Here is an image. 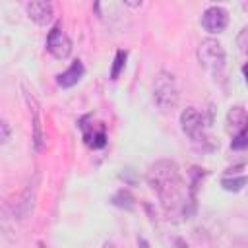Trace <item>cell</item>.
<instances>
[{
    "label": "cell",
    "instance_id": "52a82bcc",
    "mask_svg": "<svg viewBox=\"0 0 248 248\" xmlns=\"http://www.w3.org/2000/svg\"><path fill=\"white\" fill-rule=\"evenodd\" d=\"M79 128H81V136H83L85 145H89L91 149H103L107 145V130H105V126L87 124V116H83L79 120Z\"/></svg>",
    "mask_w": 248,
    "mask_h": 248
},
{
    "label": "cell",
    "instance_id": "ba28073f",
    "mask_svg": "<svg viewBox=\"0 0 248 248\" xmlns=\"http://www.w3.org/2000/svg\"><path fill=\"white\" fill-rule=\"evenodd\" d=\"M25 12L29 16L31 21H35L37 25H46L52 21L54 17V8L50 2H45V0H33V2H27L25 4Z\"/></svg>",
    "mask_w": 248,
    "mask_h": 248
},
{
    "label": "cell",
    "instance_id": "8992f818",
    "mask_svg": "<svg viewBox=\"0 0 248 248\" xmlns=\"http://www.w3.org/2000/svg\"><path fill=\"white\" fill-rule=\"evenodd\" d=\"M202 27L211 33V35H219L227 29L229 25V12L223 8V6H207L202 14V19H200Z\"/></svg>",
    "mask_w": 248,
    "mask_h": 248
},
{
    "label": "cell",
    "instance_id": "8fae6325",
    "mask_svg": "<svg viewBox=\"0 0 248 248\" xmlns=\"http://www.w3.org/2000/svg\"><path fill=\"white\" fill-rule=\"evenodd\" d=\"M25 101L29 105V110H31V116H33V140H35V147L41 149V143H43V132H41V107L37 103V99L25 91Z\"/></svg>",
    "mask_w": 248,
    "mask_h": 248
},
{
    "label": "cell",
    "instance_id": "7a4b0ae2",
    "mask_svg": "<svg viewBox=\"0 0 248 248\" xmlns=\"http://www.w3.org/2000/svg\"><path fill=\"white\" fill-rule=\"evenodd\" d=\"M151 97H153V103L157 105V108L163 110V112H169V110L176 108V105L180 101V89H178L174 74H170L167 70H161L153 78Z\"/></svg>",
    "mask_w": 248,
    "mask_h": 248
},
{
    "label": "cell",
    "instance_id": "e0dca14e",
    "mask_svg": "<svg viewBox=\"0 0 248 248\" xmlns=\"http://www.w3.org/2000/svg\"><path fill=\"white\" fill-rule=\"evenodd\" d=\"M236 45H238V50H240L242 54H246V46H248V29H246V27L240 29V33H238V37H236Z\"/></svg>",
    "mask_w": 248,
    "mask_h": 248
},
{
    "label": "cell",
    "instance_id": "9a60e30c",
    "mask_svg": "<svg viewBox=\"0 0 248 248\" xmlns=\"http://www.w3.org/2000/svg\"><path fill=\"white\" fill-rule=\"evenodd\" d=\"M248 134H246V128L244 130H240V132H236L234 136H232V140H231V149H234V151H244L246 149V145H248Z\"/></svg>",
    "mask_w": 248,
    "mask_h": 248
},
{
    "label": "cell",
    "instance_id": "5b68a950",
    "mask_svg": "<svg viewBox=\"0 0 248 248\" xmlns=\"http://www.w3.org/2000/svg\"><path fill=\"white\" fill-rule=\"evenodd\" d=\"M46 50L56 58V60H66L72 54V39L68 33L62 29L60 23H56L48 33H46Z\"/></svg>",
    "mask_w": 248,
    "mask_h": 248
},
{
    "label": "cell",
    "instance_id": "5bb4252c",
    "mask_svg": "<svg viewBox=\"0 0 248 248\" xmlns=\"http://www.w3.org/2000/svg\"><path fill=\"white\" fill-rule=\"evenodd\" d=\"M112 203L118 205V207H124V209H132L134 207V196L128 192V190H118L114 196H112Z\"/></svg>",
    "mask_w": 248,
    "mask_h": 248
},
{
    "label": "cell",
    "instance_id": "277c9868",
    "mask_svg": "<svg viewBox=\"0 0 248 248\" xmlns=\"http://www.w3.org/2000/svg\"><path fill=\"white\" fill-rule=\"evenodd\" d=\"M180 128L182 132L194 141V143H207L211 141V138L207 136L205 128H207V120L203 116V112H200L194 107H186L180 112Z\"/></svg>",
    "mask_w": 248,
    "mask_h": 248
},
{
    "label": "cell",
    "instance_id": "ac0fdd59",
    "mask_svg": "<svg viewBox=\"0 0 248 248\" xmlns=\"http://www.w3.org/2000/svg\"><path fill=\"white\" fill-rule=\"evenodd\" d=\"M138 246H140V248H149V242H147L143 236H140V238H138Z\"/></svg>",
    "mask_w": 248,
    "mask_h": 248
},
{
    "label": "cell",
    "instance_id": "6da1fadb",
    "mask_svg": "<svg viewBox=\"0 0 248 248\" xmlns=\"http://www.w3.org/2000/svg\"><path fill=\"white\" fill-rule=\"evenodd\" d=\"M145 178L169 215L176 211L186 213L184 180L178 165L172 159H157L155 163H151L147 167Z\"/></svg>",
    "mask_w": 248,
    "mask_h": 248
},
{
    "label": "cell",
    "instance_id": "2e32d148",
    "mask_svg": "<svg viewBox=\"0 0 248 248\" xmlns=\"http://www.w3.org/2000/svg\"><path fill=\"white\" fill-rule=\"evenodd\" d=\"M10 138H12V126L4 116H0V145H6Z\"/></svg>",
    "mask_w": 248,
    "mask_h": 248
},
{
    "label": "cell",
    "instance_id": "d6986e66",
    "mask_svg": "<svg viewBox=\"0 0 248 248\" xmlns=\"http://www.w3.org/2000/svg\"><path fill=\"white\" fill-rule=\"evenodd\" d=\"M103 248H116V244L110 242V240H105V242H103Z\"/></svg>",
    "mask_w": 248,
    "mask_h": 248
},
{
    "label": "cell",
    "instance_id": "7c38bea8",
    "mask_svg": "<svg viewBox=\"0 0 248 248\" xmlns=\"http://www.w3.org/2000/svg\"><path fill=\"white\" fill-rule=\"evenodd\" d=\"M234 174H236L234 170L227 169V172L221 176V186H223L225 192H240V190L244 188V184H246V174H238V176H234Z\"/></svg>",
    "mask_w": 248,
    "mask_h": 248
},
{
    "label": "cell",
    "instance_id": "4fadbf2b",
    "mask_svg": "<svg viewBox=\"0 0 248 248\" xmlns=\"http://www.w3.org/2000/svg\"><path fill=\"white\" fill-rule=\"evenodd\" d=\"M126 58H128V50H116L114 54V62H112V68H110V79H118V76L122 74L124 66H126Z\"/></svg>",
    "mask_w": 248,
    "mask_h": 248
},
{
    "label": "cell",
    "instance_id": "ffe728a7",
    "mask_svg": "<svg viewBox=\"0 0 248 248\" xmlns=\"http://www.w3.org/2000/svg\"><path fill=\"white\" fill-rule=\"evenodd\" d=\"M126 6H132V8H140L141 6V2H124Z\"/></svg>",
    "mask_w": 248,
    "mask_h": 248
},
{
    "label": "cell",
    "instance_id": "9c48e42d",
    "mask_svg": "<svg viewBox=\"0 0 248 248\" xmlns=\"http://www.w3.org/2000/svg\"><path fill=\"white\" fill-rule=\"evenodd\" d=\"M83 76H85V66H83V62H81L79 58H76V60H72V64H70L62 74L56 76V83H58L60 87L68 89V87L78 85Z\"/></svg>",
    "mask_w": 248,
    "mask_h": 248
},
{
    "label": "cell",
    "instance_id": "30bf717a",
    "mask_svg": "<svg viewBox=\"0 0 248 248\" xmlns=\"http://www.w3.org/2000/svg\"><path fill=\"white\" fill-rule=\"evenodd\" d=\"M227 130L234 136L236 132H240V130H244L246 128V124H248V116H246V108L242 107V105H234V107H231L229 108V112H227Z\"/></svg>",
    "mask_w": 248,
    "mask_h": 248
},
{
    "label": "cell",
    "instance_id": "3957f363",
    "mask_svg": "<svg viewBox=\"0 0 248 248\" xmlns=\"http://www.w3.org/2000/svg\"><path fill=\"white\" fill-rule=\"evenodd\" d=\"M198 62L202 68H205L207 72H211L213 76H217L219 72H223L225 62H227V52L221 41H217L215 37H205L202 39V43L198 45L196 50Z\"/></svg>",
    "mask_w": 248,
    "mask_h": 248
}]
</instances>
